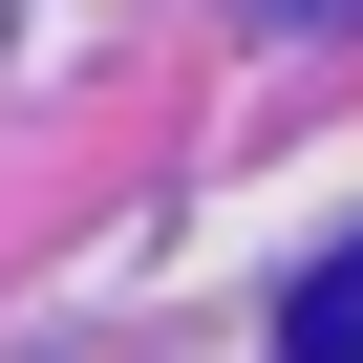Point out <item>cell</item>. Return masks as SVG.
<instances>
[{
    "instance_id": "2",
    "label": "cell",
    "mask_w": 363,
    "mask_h": 363,
    "mask_svg": "<svg viewBox=\"0 0 363 363\" xmlns=\"http://www.w3.org/2000/svg\"><path fill=\"white\" fill-rule=\"evenodd\" d=\"M278 22H363V0H278Z\"/></svg>"
},
{
    "instance_id": "1",
    "label": "cell",
    "mask_w": 363,
    "mask_h": 363,
    "mask_svg": "<svg viewBox=\"0 0 363 363\" xmlns=\"http://www.w3.org/2000/svg\"><path fill=\"white\" fill-rule=\"evenodd\" d=\"M299 363H363V235H342V257L299 278Z\"/></svg>"
}]
</instances>
